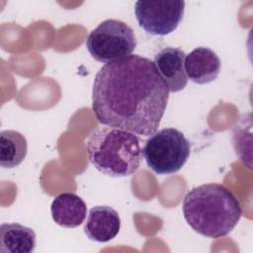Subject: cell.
<instances>
[{
    "label": "cell",
    "mask_w": 253,
    "mask_h": 253,
    "mask_svg": "<svg viewBox=\"0 0 253 253\" xmlns=\"http://www.w3.org/2000/svg\"><path fill=\"white\" fill-rule=\"evenodd\" d=\"M169 90L154 62L130 54L97 72L92 109L99 123L135 134H153L165 113Z\"/></svg>",
    "instance_id": "1"
},
{
    "label": "cell",
    "mask_w": 253,
    "mask_h": 253,
    "mask_svg": "<svg viewBox=\"0 0 253 253\" xmlns=\"http://www.w3.org/2000/svg\"><path fill=\"white\" fill-rule=\"evenodd\" d=\"M182 211L192 229L210 238L227 235L242 215L241 205L234 194L217 183L203 184L189 191Z\"/></svg>",
    "instance_id": "2"
},
{
    "label": "cell",
    "mask_w": 253,
    "mask_h": 253,
    "mask_svg": "<svg viewBox=\"0 0 253 253\" xmlns=\"http://www.w3.org/2000/svg\"><path fill=\"white\" fill-rule=\"evenodd\" d=\"M187 77L197 84H207L216 79L220 71V59L211 48L199 46L185 57Z\"/></svg>",
    "instance_id": "9"
},
{
    "label": "cell",
    "mask_w": 253,
    "mask_h": 253,
    "mask_svg": "<svg viewBox=\"0 0 253 253\" xmlns=\"http://www.w3.org/2000/svg\"><path fill=\"white\" fill-rule=\"evenodd\" d=\"M87 156L93 166L110 177H126L140 166L142 149L133 132L112 126L95 129L87 140Z\"/></svg>",
    "instance_id": "3"
},
{
    "label": "cell",
    "mask_w": 253,
    "mask_h": 253,
    "mask_svg": "<svg viewBox=\"0 0 253 253\" xmlns=\"http://www.w3.org/2000/svg\"><path fill=\"white\" fill-rule=\"evenodd\" d=\"M142 153L152 171L158 175H171L185 165L191 153V145L183 132L167 127L150 135Z\"/></svg>",
    "instance_id": "4"
},
{
    "label": "cell",
    "mask_w": 253,
    "mask_h": 253,
    "mask_svg": "<svg viewBox=\"0 0 253 253\" xmlns=\"http://www.w3.org/2000/svg\"><path fill=\"white\" fill-rule=\"evenodd\" d=\"M185 52L178 47H164L154 56V65L169 92L183 90L188 78L185 70Z\"/></svg>",
    "instance_id": "7"
},
{
    "label": "cell",
    "mask_w": 253,
    "mask_h": 253,
    "mask_svg": "<svg viewBox=\"0 0 253 253\" xmlns=\"http://www.w3.org/2000/svg\"><path fill=\"white\" fill-rule=\"evenodd\" d=\"M121 229V218L118 211L108 206H97L90 209L84 224L87 237L96 242H108L114 239Z\"/></svg>",
    "instance_id": "8"
},
{
    "label": "cell",
    "mask_w": 253,
    "mask_h": 253,
    "mask_svg": "<svg viewBox=\"0 0 253 253\" xmlns=\"http://www.w3.org/2000/svg\"><path fill=\"white\" fill-rule=\"evenodd\" d=\"M185 10L182 0H139L135 2L134 14L140 28L152 36H166L181 23Z\"/></svg>",
    "instance_id": "6"
},
{
    "label": "cell",
    "mask_w": 253,
    "mask_h": 253,
    "mask_svg": "<svg viewBox=\"0 0 253 253\" xmlns=\"http://www.w3.org/2000/svg\"><path fill=\"white\" fill-rule=\"evenodd\" d=\"M26 137L17 130L7 129L0 132V165L3 168H14L20 165L27 155Z\"/></svg>",
    "instance_id": "12"
},
{
    "label": "cell",
    "mask_w": 253,
    "mask_h": 253,
    "mask_svg": "<svg viewBox=\"0 0 253 253\" xmlns=\"http://www.w3.org/2000/svg\"><path fill=\"white\" fill-rule=\"evenodd\" d=\"M37 245L35 231L17 222L0 226V251L2 253H31Z\"/></svg>",
    "instance_id": "11"
},
{
    "label": "cell",
    "mask_w": 253,
    "mask_h": 253,
    "mask_svg": "<svg viewBox=\"0 0 253 253\" xmlns=\"http://www.w3.org/2000/svg\"><path fill=\"white\" fill-rule=\"evenodd\" d=\"M50 213L56 224L66 228H74L84 221L87 206L76 194L61 193L52 201Z\"/></svg>",
    "instance_id": "10"
},
{
    "label": "cell",
    "mask_w": 253,
    "mask_h": 253,
    "mask_svg": "<svg viewBox=\"0 0 253 253\" xmlns=\"http://www.w3.org/2000/svg\"><path fill=\"white\" fill-rule=\"evenodd\" d=\"M85 44L94 59L109 63L130 55L136 47V39L126 23L108 19L90 32Z\"/></svg>",
    "instance_id": "5"
}]
</instances>
